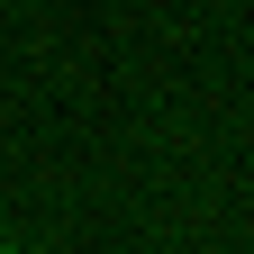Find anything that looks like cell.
Instances as JSON below:
<instances>
[{"mask_svg":"<svg viewBox=\"0 0 254 254\" xmlns=\"http://www.w3.org/2000/svg\"><path fill=\"white\" fill-rule=\"evenodd\" d=\"M0 254H9V245H0Z\"/></svg>","mask_w":254,"mask_h":254,"instance_id":"obj_1","label":"cell"}]
</instances>
